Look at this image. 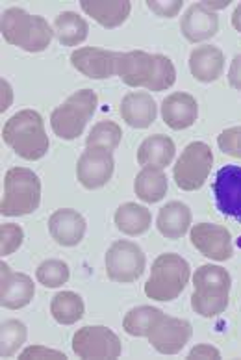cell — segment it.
Listing matches in <instances>:
<instances>
[{
    "instance_id": "6da1fadb",
    "label": "cell",
    "mask_w": 241,
    "mask_h": 360,
    "mask_svg": "<svg viewBox=\"0 0 241 360\" xmlns=\"http://www.w3.org/2000/svg\"><path fill=\"white\" fill-rule=\"evenodd\" d=\"M115 75L130 88L147 91H165L176 80V69L169 58L145 51L117 52Z\"/></svg>"
},
{
    "instance_id": "7a4b0ae2",
    "label": "cell",
    "mask_w": 241,
    "mask_h": 360,
    "mask_svg": "<svg viewBox=\"0 0 241 360\" xmlns=\"http://www.w3.org/2000/svg\"><path fill=\"white\" fill-rule=\"evenodd\" d=\"M2 139L17 156L30 162L41 160L51 147L45 121L36 110H21L11 115L2 129Z\"/></svg>"
},
{
    "instance_id": "3957f363",
    "label": "cell",
    "mask_w": 241,
    "mask_h": 360,
    "mask_svg": "<svg viewBox=\"0 0 241 360\" xmlns=\"http://www.w3.org/2000/svg\"><path fill=\"white\" fill-rule=\"evenodd\" d=\"M191 309L202 318H216L228 307L232 288L230 273L221 266L204 264L193 275Z\"/></svg>"
},
{
    "instance_id": "277c9868",
    "label": "cell",
    "mask_w": 241,
    "mask_h": 360,
    "mask_svg": "<svg viewBox=\"0 0 241 360\" xmlns=\"http://www.w3.org/2000/svg\"><path fill=\"white\" fill-rule=\"evenodd\" d=\"M0 32L10 45L26 52H43L54 37V28L45 17L30 15L22 8H8L2 13Z\"/></svg>"
},
{
    "instance_id": "5b68a950",
    "label": "cell",
    "mask_w": 241,
    "mask_h": 360,
    "mask_svg": "<svg viewBox=\"0 0 241 360\" xmlns=\"http://www.w3.org/2000/svg\"><path fill=\"white\" fill-rule=\"evenodd\" d=\"M191 277L190 262L175 252L159 255L152 262L150 277L145 284V295L154 301H175L184 292Z\"/></svg>"
},
{
    "instance_id": "8992f818",
    "label": "cell",
    "mask_w": 241,
    "mask_h": 360,
    "mask_svg": "<svg viewBox=\"0 0 241 360\" xmlns=\"http://www.w3.org/2000/svg\"><path fill=\"white\" fill-rule=\"evenodd\" d=\"M41 202V180L28 167H11L4 176V197L0 214L8 217L28 216Z\"/></svg>"
},
{
    "instance_id": "52a82bcc",
    "label": "cell",
    "mask_w": 241,
    "mask_h": 360,
    "mask_svg": "<svg viewBox=\"0 0 241 360\" xmlns=\"http://www.w3.org/2000/svg\"><path fill=\"white\" fill-rule=\"evenodd\" d=\"M98 97L93 89H80L67 97L63 104H60L51 113V127L58 138L72 141L82 136L86 124L93 117L97 110Z\"/></svg>"
},
{
    "instance_id": "ba28073f",
    "label": "cell",
    "mask_w": 241,
    "mask_h": 360,
    "mask_svg": "<svg viewBox=\"0 0 241 360\" xmlns=\"http://www.w3.org/2000/svg\"><path fill=\"white\" fill-rule=\"evenodd\" d=\"M214 165V153L210 145L202 141H191L173 167V179L180 190L197 191L200 190L210 175Z\"/></svg>"
},
{
    "instance_id": "9c48e42d",
    "label": "cell",
    "mask_w": 241,
    "mask_h": 360,
    "mask_svg": "<svg viewBox=\"0 0 241 360\" xmlns=\"http://www.w3.org/2000/svg\"><path fill=\"white\" fill-rule=\"evenodd\" d=\"M104 262H106V273L110 281L129 284L143 275L147 258L138 243L117 240L110 245Z\"/></svg>"
},
{
    "instance_id": "30bf717a",
    "label": "cell",
    "mask_w": 241,
    "mask_h": 360,
    "mask_svg": "<svg viewBox=\"0 0 241 360\" xmlns=\"http://www.w3.org/2000/svg\"><path fill=\"white\" fill-rule=\"evenodd\" d=\"M121 340L104 325H88L72 336V353L78 359H119Z\"/></svg>"
},
{
    "instance_id": "8fae6325",
    "label": "cell",
    "mask_w": 241,
    "mask_h": 360,
    "mask_svg": "<svg viewBox=\"0 0 241 360\" xmlns=\"http://www.w3.org/2000/svg\"><path fill=\"white\" fill-rule=\"evenodd\" d=\"M190 240L191 245L200 255H204L206 258H211V260H217V262L230 260L232 255H234L232 234L223 225H216V223H197V225L191 226Z\"/></svg>"
},
{
    "instance_id": "7c38bea8",
    "label": "cell",
    "mask_w": 241,
    "mask_h": 360,
    "mask_svg": "<svg viewBox=\"0 0 241 360\" xmlns=\"http://www.w3.org/2000/svg\"><path fill=\"white\" fill-rule=\"evenodd\" d=\"M115 169L113 153L100 147H88L77 164V179L86 190H98L110 182Z\"/></svg>"
},
{
    "instance_id": "4fadbf2b",
    "label": "cell",
    "mask_w": 241,
    "mask_h": 360,
    "mask_svg": "<svg viewBox=\"0 0 241 360\" xmlns=\"http://www.w3.org/2000/svg\"><path fill=\"white\" fill-rule=\"evenodd\" d=\"M191 335H193V329L188 319L171 318L164 314L150 330L149 342L162 355H176L190 342Z\"/></svg>"
},
{
    "instance_id": "5bb4252c",
    "label": "cell",
    "mask_w": 241,
    "mask_h": 360,
    "mask_svg": "<svg viewBox=\"0 0 241 360\" xmlns=\"http://www.w3.org/2000/svg\"><path fill=\"white\" fill-rule=\"evenodd\" d=\"M214 195L217 210L223 216H228L241 221V167L225 165L217 171L214 180Z\"/></svg>"
},
{
    "instance_id": "9a60e30c",
    "label": "cell",
    "mask_w": 241,
    "mask_h": 360,
    "mask_svg": "<svg viewBox=\"0 0 241 360\" xmlns=\"http://www.w3.org/2000/svg\"><path fill=\"white\" fill-rule=\"evenodd\" d=\"M71 63L84 77L91 80H106L115 75L117 52L98 49V46H82L72 51Z\"/></svg>"
},
{
    "instance_id": "2e32d148",
    "label": "cell",
    "mask_w": 241,
    "mask_h": 360,
    "mask_svg": "<svg viewBox=\"0 0 241 360\" xmlns=\"http://www.w3.org/2000/svg\"><path fill=\"white\" fill-rule=\"evenodd\" d=\"M0 273H2V281H0V304L4 309L19 310L25 309L26 304L36 295V284L28 275L25 273H15L8 264L2 260L0 264Z\"/></svg>"
},
{
    "instance_id": "e0dca14e",
    "label": "cell",
    "mask_w": 241,
    "mask_h": 360,
    "mask_svg": "<svg viewBox=\"0 0 241 360\" xmlns=\"http://www.w3.org/2000/svg\"><path fill=\"white\" fill-rule=\"evenodd\" d=\"M88 223L80 212L72 208H60L48 219V232L52 240L63 248H74L86 236Z\"/></svg>"
},
{
    "instance_id": "ac0fdd59",
    "label": "cell",
    "mask_w": 241,
    "mask_h": 360,
    "mask_svg": "<svg viewBox=\"0 0 241 360\" xmlns=\"http://www.w3.org/2000/svg\"><path fill=\"white\" fill-rule=\"evenodd\" d=\"M180 32L190 43L211 39L219 32V17L216 11L208 10L202 2L190 6L180 21Z\"/></svg>"
},
{
    "instance_id": "d6986e66",
    "label": "cell",
    "mask_w": 241,
    "mask_h": 360,
    "mask_svg": "<svg viewBox=\"0 0 241 360\" xmlns=\"http://www.w3.org/2000/svg\"><path fill=\"white\" fill-rule=\"evenodd\" d=\"M199 117V104L190 93H171L162 103V119L173 130L190 129Z\"/></svg>"
},
{
    "instance_id": "ffe728a7",
    "label": "cell",
    "mask_w": 241,
    "mask_h": 360,
    "mask_svg": "<svg viewBox=\"0 0 241 360\" xmlns=\"http://www.w3.org/2000/svg\"><path fill=\"white\" fill-rule=\"evenodd\" d=\"M119 113L132 129H149L156 121L158 106L149 91H130L121 101Z\"/></svg>"
},
{
    "instance_id": "44dd1931",
    "label": "cell",
    "mask_w": 241,
    "mask_h": 360,
    "mask_svg": "<svg viewBox=\"0 0 241 360\" xmlns=\"http://www.w3.org/2000/svg\"><path fill=\"white\" fill-rule=\"evenodd\" d=\"M190 71L199 82H216L219 80V77H223V71H225V54L219 46H195L190 54Z\"/></svg>"
},
{
    "instance_id": "7402d4cb",
    "label": "cell",
    "mask_w": 241,
    "mask_h": 360,
    "mask_svg": "<svg viewBox=\"0 0 241 360\" xmlns=\"http://www.w3.org/2000/svg\"><path fill=\"white\" fill-rule=\"evenodd\" d=\"M80 8L104 28H117L126 22L132 11L129 0H82Z\"/></svg>"
},
{
    "instance_id": "603a6c76",
    "label": "cell",
    "mask_w": 241,
    "mask_h": 360,
    "mask_svg": "<svg viewBox=\"0 0 241 360\" xmlns=\"http://www.w3.org/2000/svg\"><path fill=\"white\" fill-rule=\"evenodd\" d=\"M190 206L180 201H171L162 206L156 217V226L162 236L167 240H180L191 226Z\"/></svg>"
},
{
    "instance_id": "cb8c5ba5",
    "label": "cell",
    "mask_w": 241,
    "mask_h": 360,
    "mask_svg": "<svg viewBox=\"0 0 241 360\" xmlns=\"http://www.w3.org/2000/svg\"><path fill=\"white\" fill-rule=\"evenodd\" d=\"M175 141L165 134H154L143 139L138 149V164L143 167H159L164 169L175 158Z\"/></svg>"
},
{
    "instance_id": "d4e9b609",
    "label": "cell",
    "mask_w": 241,
    "mask_h": 360,
    "mask_svg": "<svg viewBox=\"0 0 241 360\" xmlns=\"http://www.w3.org/2000/svg\"><path fill=\"white\" fill-rule=\"evenodd\" d=\"M113 221L119 231L126 236H141L152 225V214L147 206L138 202H124L115 210Z\"/></svg>"
},
{
    "instance_id": "484cf974",
    "label": "cell",
    "mask_w": 241,
    "mask_h": 360,
    "mask_svg": "<svg viewBox=\"0 0 241 360\" xmlns=\"http://www.w3.org/2000/svg\"><path fill=\"white\" fill-rule=\"evenodd\" d=\"M167 175L159 167H143L133 180V191L143 202H158L167 195Z\"/></svg>"
},
{
    "instance_id": "4316f807",
    "label": "cell",
    "mask_w": 241,
    "mask_h": 360,
    "mask_svg": "<svg viewBox=\"0 0 241 360\" xmlns=\"http://www.w3.org/2000/svg\"><path fill=\"white\" fill-rule=\"evenodd\" d=\"M54 36L63 46H77L88 39V21L74 11H62L54 19Z\"/></svg>"
},
{
    "instance_id": "83f0119b",
    "label": "cell",
    "mask_w": 241,
    "mask_h": 360,
    "mask_svg": "<svg viewBox=\"0 0 241 360\" xmlns=\"http://www.w3.org/2000/svg\"><path fill=\"white\" fill-rule=\"evenodd\" d=\"M84 299L74 292H60L51 301V314L58 323L72 325L84 318Z\"/></svg>"
},
{
    "instance_id": "f1b7e54d",
    "label": "cell",
    "mask_w": 241,
    "mask_h": 360,
    "mask_svg": "<svg viewBox=\"0 0 241 360\" xmlns=\"http://www.w3.org/2000/svg\"><path fill=\"white\" fill-rule=\"evenodd\" d=\"M164 316V312L159 309H154L149 304L143 307H136V309L129 310V314L123 319V329L126 335L139 336V338H149L150 330L154 329V325L158 323V319Z\"/></svg>"
},
{
    "instance_id": "f546056e",
    "label": "cell",
    "mask_w": 241,
    "mask_h": 360,
    "mask_svg": "<svg viewBox=\"0 0 241 360\" xmlns=\"http://www.w3.org/2000/svg\"><path fill=\"white\" fill-rule=\"evenodd\" d=\"M123 130L113 121H100L91 129L89 136L86 138V147H100V149L115 150L121 143Z\"/></svg>"
},
{
    "instance_id": "4dcf8cb0",
    "label": "cell",
    "mask_w": 241,
    "mask_h": 360,
    "mask_svg": "<svg viewBox=\"0 0 241 360\" xmlns=\"http://www.w3.org/2000/svg\"><path fill=\"white\" fill-rule=\"evenodd\" d=\"M28 330L26 325L19 319H6L2 323V333H0V355L2 359L13 356L26 342Z\"/></svg>"
},
{
    "instance_id": "1f68e13d",
    "label": "cell",
    "mask_w": 241,
    "mask_h": 360,
    "mask_svg": "<svg viewBox=\"0 0 241 360\" xmlns=\"http://www.w3.org/2000/svg\"><path fill=\"white\" fill-rule=\"evenodd\" d=\"M71 277V269L63 260L51 258L37 266L36 278L37 283L43 284L45 288H60Z\"/></svg>"
},
{
    "instance_id": "d6a6232c",
    "label": "cell",
    "mask_w": 241,
    "mask_h": 360,
    "mask_svg": "<svg viewBox=\"0 0 241 360\" xmlns=\"http://www.w3.org/2000/svg\"><path fill=\"white\" fill-rule=\"evenodd\" d=\"M25 240V231L15 223H4L0 226V255L8 257L13 255L17 249L22 245Z\"/></svg>"
},
{
    "instance_id": "836d02e7",
    "label": "cell",
    "mask_w": 241,
    "mask_h": 360,
    "mask_svg": "<svg viewBox=\"0 0 241 360\" xmlns=\"http://www.w3.org/2000/svg\"><path fill=\"white\" fill-rule=\"evenodd\" d=\"M217 145L225 155L241 160V127H232V129L223 130L217 136Z\"/></svg>"
},
{
    "instance_id": "e575fe53",
    "label": "cell",
    "mask_w": 241,
    "mask_h": 360,
    "mask_svg": "<svg viewBox=\"0 0 241 360\" xmlns=\"http://www.w3.org/2000/svg\"><path fill=\"white\" fill-rule=\"evenodd\" d=\"M182 0H169V2H165V0H147V8H149L152 13H156L158 17H176L178 15V11L182 10Z\"/></svg>"
},
{
    "instance_id": "d590c367",
    "label": "cell",
    "mask_w": 241,
    "mask_h": 360,
    "mask_svg": "<svg viewBox=\"0 0 241 360\" xmlns=\"http://www.w3.org/2000/svg\"><path fill=\"white\" fill-rule=\"evenodd\" d=\"M19 359L26 360V359H63L65 360V353L62 351H56V349H48L45 345H32V347H26L22 351Z\"/></svg>"
},
{
    "instance_id": "8d00e7d4",
    "label": "cell",
    "mask_w": 241,
    "mask_h": 360,
    "mask_svg": "<svg viewBox=\"0 0 241 360\" xmlns=\"http://www.w3.org/2000/svg\"><path fill=\"white\" fill-rule=\"evenodd\" d=\"M188 359H221V353L217 347L208 344H199L190 351Z\"/></svg>"
},
{
    "instance_id": "74e56055",
    "label": "cell",
    "mask_w": 241,
    "mask_h": 360,
    "mask_svg": "<svg viewBox=\"0 0 241 360\" xmlns=\"http://www.w3.org/2000/svg\"><path fill=\"white\" fill-rule=\"evenodd\" d=\"M228 84L232 88L241 91V54L234 56L230 63V69H228Z\"/></svg>"
},
{
    "instance_id": "f35d334b",
    "label": "cell",
    "mask_w": 241,
    "mask_h": 360,
    "mask_svg": "<svg viewBox=\"0 0 241 360\" xmlns=\"http://www.w3.org/2000/svg\"><path fill=\"white\" fill-rule=\"evenodd\" d=\"M0 88H2V106H0V112L4 113L6 110L10 108L13 93H11V86L8 84V80H4V78H2V82H0Z\"/></svg>"
},
{
    "instance_id": "ab89813d",
    "label": "cell",
    "mask_w": 241,
    "mask_h": 360,
    "mask_svg": "<svg viewBox=\"0 0 241 360\" xmlns=\"http://www.w3.org/2000/svg\"><path fill=\"white\" fill-rule=\"evenodd\" d=\"M202 4H204L208 10L217 11V10H223V8H226V6L230 4V0H214V2H210V0H204Z\"/></svg>"
},
{
    "instance_id": "60d3db41",
    "label": "cell",
    "mask_w": 241,
    "mask_h": 360,
    "mask_svg": "<svg viewBox=\"0 0 241 360\" xmlns=\"http://www.w3.org/2000/svg\"><path fill=\"white\" fill-rule=\"evenodd\" d=\"M232 26H234L237 32H241V4H237L234 13H232Z\"/></svg>"
}]
</instances>
